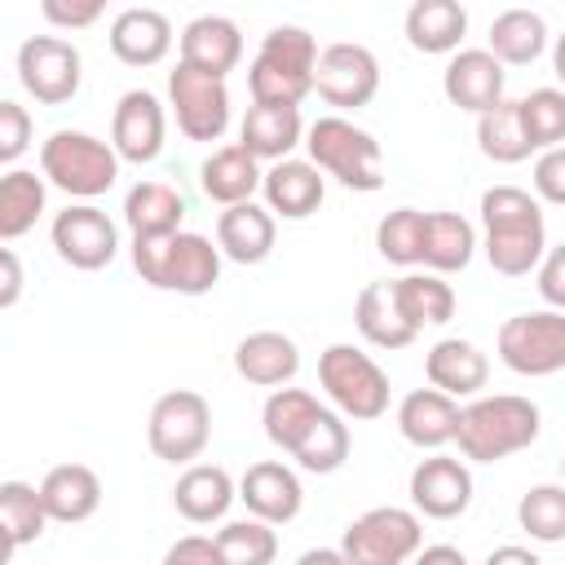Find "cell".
I'll return each mask as SVG.
<instances>
[{
  "label": "cell",
  "mask_w": 565,
  "mask_h": 565,
  "mask_svg": "<svg viewBox=\"0 0 565 565\" xmlns=\"http://www.w3.org/2000/svg\"><path fill=\"white\" fill-rule=\"evenodd\" d=\"M411 508L433 516V521H455L472 503V472L455 455H428L411 468Z\"/></svg>",
  "instance_id": "obj_16"
},
{
  "label": "cell",
  "mask_w": 565,
  "mask_h": 565,
  "mask_svg": "<svg viewBox=\"0 0 565 565\" xmlns=\"http://www.w3.org/2000/svg\"><path fill=\"white\" fill-rule=\"evenodd\" d=\"M49 238H53V252H57L71 269H84V274L106 269V265L115 260V252H119V230H115V221H110L102 207H93V203H71L66 212H57Z\"/></svg>",
  "instance_id": "obj_15"
},
{
  "label": "cell",
  "mask_w": 565,
  "mask_h": 565,
  "mask_svg": "<svg viewBox=\"0 0 565 565\" xmlns=\"http://www.w3.org/2000/svg\"><path fill=\"white\" fill-rule=\"evenodd\" d=\"M260 194H265V207L282 221H305L322 207L327 199V177L309 163V159H282V163H269L265 168V181H260Z\"/></svg>",
  "instance_id": "obj_20"
},
{
  "label": "cell",
  "mask_w": 565,
  "mask_h": 565,
  "mask_svg": "<svg viewBox=\"0 0 565 565\" xmlns=\"http://www.w3.org/2000/svg\"><path fill=\"white\" fill-rule=\"evenodd\" d=\"M521 119L539 154L565 146V88H534L521 97Z\"/></svg>",
  "instance_id": "obj_43"
},
{
  "label": "cell",
  "mask_w": 565,
  "mask_h": 565,
  "mask_svg": "<svg viewBox=\"0 0 565 565\" xmlns=\"http://www.w3.org/2000/svg\"><path fill=\"white\" fill-rule=\"evenodd\" d=\"M40 499L49 521L57 525H79L102 508V477L88 463H57L40 481Z\"/></svg>",
  "instance_id": "obj_29"
},
{
  "label": "cell",
  "mask_w": 565,
  "mask_h": 565,
  "mask_svg": "<svg viewBox=\"0 0 565 565\" xmlns=\"http://www.w3.org/2000/svg\"><path fill=\"white\" fill-rule=\"evenodd\" d=\"M0 525H4V543H9V556L26 543H35L49 525V512H44V499H40V486H26V481H4L0 486Z\"/></svg>",
  "instance_id": "obj_39"
},
{
  "label": "cell",
  "mask_w": 565,
  "mask_h": 565,
  "mask_svg": "<svg viewBox=\"0 0 565 565\" xmlns=\"http://www.w3.org/2000/svg\"><path fill=\"white\" fill-rule=\"evenodd\" d=\"M534 278H539L534 287H539L543 305H547V309H556V313H565V243L547 247V256L539 260Z\"/></svg>",
  "instance_id": "obj_46"
},
{
  "label": "cell",
  "mask_w": 565,
  "mask_h": 565,
  "mask_svg": "<svg viewBox=\"0 0 565 565\" xmlns=\"http://www.w3.org/2000/svg\"><path fill=\"white\" fill-rule=\"evenodd\" d=\"M84 79V57L71 40L62 35H31L18 44V84L40 102V106H62L79 93Z\"/></svg>",
  "instance_id": "obj_13"
},
{
  "label": "cell",
  "mask_w": 565,
  "mask_h": 565,
  "mask_svg": "<svg viewBox=\"0 0 565 565\" xmlns=\"http://www.w3.org/2000/svg\"><path fill=\"white\" fill-rule=\"evenodd\" d=\"M552 71H556V79L565 84V31H561L556 44H552Z\"/></svg>",
  "instance_id": "obj_53"
},
{
  "label": "cell",
  "mask_w": 565,
  "mask_h": 565,
  "mask_svg": "<svg viewBox=\"0 0 565 565\" xmlns=\"http://www.w3.org/2000/svg\"><path fill=\"white\" fill-rule=\"evenodd\" d=\"M481 565H543V561H539L530 547H521V543H503V547H494Z\"/></svg>",
  "instance_id": "obj_51"
},
{
  "label": "cell",
  "mask_w": 565,
  "mask_h": 565,
  "mask_svg": "<svg viewBox=\"0 0 565 565\" xmlns=\"http://www.w3.org/2000/svg\"><path fill=\"white\" fill-rule=\"evenodd\" d=\"M503 84H508V71L490 49H459L441 71L446 102L468 110V115L494 110L503 102Z\"/></svg>",
  "instance_id": "obj_18"
},
{
  "label": "cell",
  "mask_w": 565,
  "mask_h": 565,
  "mask_svg": "<svg viewBox=\"0 0 565 565\" xmlns=\"http://www.w3.org/2000/svg\"><path fill=\"white\" fill-rule=\"evenodd\" d=\"M539 428H543V415L530 397H516V393L472 397L468 406H459L455 446H459L463 463H499V459L534 446Z\"/></svg>",
  "instance_id": "obj_3"
},
{
  "label": "cell",
  "mask_w": 565,
  "mask_h": 565,
  "mask_svg": "<svg viewBox=\"0 0 565 565\" xmlns=\"http://www.w3.org/2000/svg\"><path fill=\"white\" fill-rule=\"evenodd\" d=\"M163 132H168V119H163V106L154 93L146 88H128L119 102H115V115H110V146L124 163H154L159 150H163Z\"/></svg>",
  "instance_id": "obj_17"
},
{
  "label": "cell",
  "mask_w": 565,
  "mask_h": 565,
  "mask_svg": "<svg viewBox=\"0 0 565 565\" xmlns=\"http://www.w3.org/2000/svg\"><path fill=\"white\" fill-rule=\"evenodd\" d=\"M353 327L366 344L375 349H406L419 331L406 322L402 305H397V282L380 278V282H366L353 300Z\"/></svg>",
  "instance_id": "obj_28"
},
{
  "label": "cell",
  "mask_w": 565,
  "mask_h": 565,
  "mask_svg": "<svg viewBox=\"0 0 565 565\" xmlns=\"http://www.w3.org/2000/svg\"><path fill=\"white\" fill-rule=\"evenodd\" d=\"M313 71H318V40L305 26H269L252 66H247V88L256 106H300L313 93Z\"/></svg>",
  "instance_id": "obj_5"
},
{
  "label": "cell",
  "mask_w": 565,
  "mask_h": 565,
  "mask_svg": "<svg viewBox=\"0 0 565 565\" xmlns=\"http://www.w3.org/2000/svg\"><path fill=\"white\" fill-rule=\"evenodd\" d=\"M40 13L62 31H84L102 18V0H44Z\"/></svg>",
  "instance_id": "obj_47"
},
{
  "label": "cell",
  "mask_w": 565,
  "mask_h": 565,
  "mask_svg": "<svg viewBox=\"0 0 565 565\" xmlns=\"http://www.w3.org/2000/svg\"><path fill=\"white\" fill-rule=\"evenodd\" d=\"M375 252L388 265H419L424 260V212L419 207H393L375 225Z\"/></svg>",
  "instance_id": "obj_42"
},
{
  "label": "cell",
  "mask_w": 565,
  "mask_h": 565,
  "mask_svg": "<svg viewBox=\"0 0 565 565\" xmlns=\"http://www.w3.org/2000/svg\"><path fill=\"white\" fill-rule=\"evenodd\" d=\"M181 221H185V199L168 181H137L124 194V225L132 230V238L177 234Z\"/></svg>",
  "instance_id": "obj_32"
},
{
  "label": "cell",
  "mask_w": 565,
  "mask_h": 565,
  "mask_svg": "<svg viewBox=\"0 0 565 565\" xmlns=\"http://www.w3.org/2000/svg\"><path fill=\"white\" fill-rule=\"evenodd\" d=\"M424 375H428V384L437 388V393H446V397H477L481 388H486V380H490V358L472 344V340H463V335H446V340H437L428 353H424Z\"/></svg>",
  "instance_id": "obj_21"
},
{
  "label": "cell",
  "mask_w": 565,
  "mask_h": 565,
  "mask_svg": "<svg viewBox=\"0 0 565 565\" xmlns=\"http://www.w3.org/2000/svg\"><path fill=\"white\" fill-rule=\"evenodd\" d=\"M411 565H468V556L450 543H433V547H419V556Z\"/></svg>",
  "instance_id": "obj_50"
},
{
  "label": "cell",
  "mask_w": 565,
  "mask_h": 565,
  "mask_svg": "<svg viewBox=\"0 0 565 565\" xmlns=\"http://www.w3.org/2000/svg\"><path fill=\"white\" fill-rule=\"evenodd\" d=\"M490 53L503 62V66H530L543 57L547 49V22L543 13L534 9H503L494 22H490V35H486Z\"/></svg>",
  "instance_id": "obj_35"
},
{
  "label": "cell",
  "mask_w": 565,
  "mask_h": 565,
  "mask_svg": "<svg viewBox=\"0 0 565 565\" xmlns=\"http://www.w3.org/2000/svg\"><path fill=\"white\" fill-rule=\"evenodd\" d=\"M238 499L234 477L221 463H190L177 486H172V508L190 521V525H212L230 512V503Z\"/></svg>",
  "instance_id": "obj_30"
},
{
  "label": "cell",
  "mask_w": 565,
  "mask_h": 565,
  "mask_svg": "<svg viewBox=\"0 0 565 565\" xmlns=\"http://www.w3.org/2000/svg\"><path fill=\"white\" fill-rule=\"evenodd\" d=\"M238 57H243V31H238L234 18H225V13H199L194 22H185V31H181V57L177 62L225 79L238 66Z\"/></svg>",
  "instance_id": "obj_22"
},
{
  "label": "cell",
  "mask_w": 565,
  "mask_h": 565,
  "mask_svg": "<svg viewBox=\"0 0 565 565\" xmlns=\"http://www.w3.org/2000/svg\"><path fill=\"white\" fill-rule=\"evenodd\" d=\"M212 539H216V552H221L225 565H274V556H278L274 525L269 521H256V516L225 521Z\"/></svg>",
  "instance_id": "obj_40"
},
{
  "label": "cell",
  "mask_w": 565,
  "mask_h": 565,
  "mask_svg": "<svg viewBox=\"0 0 565 565\" xmlns=\"http://www.w3.org/2000/svg\"><path fill=\"white\" fill-rule=\"evenodd\" d=\"M313 93L335 106V110H358L380 93V62L366 44L353 40H335L318 53V71H313Z\"/></svg>",
  "instance_id": "obj_14"
},
{
  "label": "cell",
  "mask_w": 565,
  "mask_h": 565,
  "mask_svg": "<svg viewBox=\"0 0 565 565\" xmlns=\"http://www.w3.org/2000/svg\"><path fill=\"white\" fill-rule=\"evenodd\" d=\"M31 146V115L18 102H0V163H13Z\"/></svg>",
  "instance_id": "obj_45"
},
{
  "label": "cell",
  "mask_w": 565,
  "mask_h": 565,
  "mask_svg": "<svg viewBox=\"0 0 565 565\" xmlns=\"http://www.w3.org/2000/svg\"><path fill=\"white\" fill-rule=\"evenodd\" d=\"M477 230L459 212H424V269L428 274H459L472 265Z\"/></svg>",
  "instance_id": "obj_34"
},
{
  "label": "cell",
  "mask_w": 565,
  "mask_h": 565,
  "mask_svg": "<svg viewBox=\"0 0 565 565\" xmlns=\"http://www.w3.org/2000/svg\"><path fill=\"white\" fill-rule=\"evenodd\" d=\"M397 433L419 446V450H441L446 441H455L459 433V402L437 393L433 384L428 388H411L402 402H397Z\"/></svg>",
  "instance_id": "obj_24"
},
{
  "label": "cell",
  "mask_w": 565,
  "mask_h": 565,
  "mask_svg": "<svg viewBox=\"0 0 565 565\" xmlns=\"http://www.w3.org/2000/svg\"><path fill=\"white\" fill-rule=\"evenodd\" d=\"M132 269L154 291L177 296H207L221 282V247L207 234L177 230L159 238H132Z\"/></svg>",
  "instance_id": "obj_4"
},
{
  "label": "cell",
  "mask_w": 565,
  "mask_h": 565,
  "mask_svg": "<svg viewBox=\"0 0 565 565\" xmlns=\"http://www.w3.org/2000/svg\"><path fill=\"white\" fill-rule=\"evenodd\" d=\"M274 238H278V221L260 203H238L216 216V247L234 265H260L274 252Z\"/></svg>",
  "instance_id": "obj_27"
},
{
  "label": "cell",
  "mask_w": 565,
  "mask_h": 565,
  "mask_svg": "<svg viewBox=\"0 0 565 565\" xmlns=\"http://www.w3.org/2000/svg\"><path fill=\"white\" fill-rule=\"evenodd\" d=\"M397 282V305L406 313V322L415 331L424 327H446L455 318V287L441 278V274H406V278H393Z\"/></svg>",
  "instance_id": "obj_37"
},
{
  "label": "cell",
  "mask_w": 565,
  "mask_h": 565,
  "mask_svg": "<svg viewBox=\"0 0 565 565\" xmlns=\"http://www.w3.org/2000/svg\"><path fill=\"white\" fill-rule=\"evenodd\" d=\"M260 181H265L260 159H252L238 141L212 150V154L203 159V168H199V185H203V194H207L212 203H221V207L252 203V194L260 190Z\"/></svg>",
  "instance_id": "obj_31"
},
{
  "label": "cell",
  "mask_w": 565,
  "mask_h": 565,
  "mask_svg": "<svg viewBox=\"0 0 565 565\" xmlns=\"http://www.w3.org/2000/svg\"><path fill=\"white\" fill-rule=\"evenodd\" d=\"M238 499L243 508L256 516V521H269V525H287L300 516L305 508V486L300 477L282 463V459H260L243 472L238 481Z\"/></svg>",
  "instance_id": "obj_19"
},
{
  "label": "cell",
  "mask_w": 565,
  "mask_h": 565,
  "mask_svg": "<svg viewBox=\"0 0 565 565\" xmlns=\"http://www.w3.org/2000/svg\"><path fill=\"white\" fill-rule=\"evenodd\" d=\"M494 353L512 375L543 380V375L565 371V313L530 309V313L503 318L494 335Z\"/></svg>",
  "instance_id": "obj_10"
},
{
  "label": "cell",
  "mask_w": 565,
  "mask_h": 565,
  "mask_svg": "<svg viewBox=\"0 0 565 565\" xmlns=\"http://www.w3.org/2000/svg\"><path fill=\"white\" fill-rule=\"evenodd\" d=\"M146 441L163 463H190L212 441V406L194 388H172L150 406Z\"/></svg>",
  "instance_id": "obj_11"
},
{
  "label": "cell",
  "mask_w": 565,
  "mask_h": 565,
  "mask_svg": "<svg viewBox=\"0 0 565 565\" xmlns=\"http://www.w3.org/2000/svg\"><path fill=\"white\" fill-rule=\"evenodd\" d=\"M406 44L415 53H459V40L468 31V13L455 0H415L406 9Z\"/></svg>",
  "instance_id": "obj_33"
},
{
  "label": "cell",
  "mask_w": 565,
  "mask_h": 565,
  "mask_svg": "<svg viewBox=\"0 0 565 565\" xmlns=\"http://www.w3.org/2000/svg\"><path fill=\"white\" fill-rule=\"evenodd\" d=\"M44 212V177L26 168H9L0 177V238L13 243L22 238Z\"/></svg>",
  "instance_id": "obj_38"
},
{
  "label": "cell",
  "mask_w": 565,
  "mask_h": 565,
  "mask_svg": "<svg viewBox=\"0 0 565 565\" xmlns=\"http://www.w3.org/2000/svg\"><path fill=\"white\" fill-rule=\"evenodd\" d=\"M477 146L486 159L494 163H521L534 154V141L525 132V119H521V102H499L494 110L477 115Z\"/></svg>",
  "instance_id": "obj_36"
},
{
  "label": "cell",
  "mask_w": 565,
  "mask_h": 565,
  "mask_svg": "<svg viewBox=\"0 0 565 565\" xmlns=\"http://www.w3.org/2000/svg\"><path fill=\"white\" fill-rule=\"evenodd\" d=\"M318 384L344 419H380L388 411V375L358 344H327L318 358Z\"/></svg>",
  "instance_id": "obj_8"
},
{
  "label": "cell",
  "mask_w": 565,
  "mask_h": 565,
  "mask_svg": "<svg viewBox=\"0 0 565 565\" xmlns=\"http://www.w3.org/2000/svg\"><path fill=\"white\" fill-rule=\"evenodd\" d=\"M234 371L256 388H287L300 371V349L282 331H252L234 349Z\"/></svg>",
  "instance_id": "obj_26"
},
{
  "label": "cell",
  "mask_w": 565,
  "mask_h": 565,
  "mask_svg": "<svg viewBox=\"0 0 565 565\" xmlns=\"http://www.w3.org/2000/svg\"><path fill=\"white\" fill-rule=\"evenodd\" d=\"M305 119H300V106H247L243 124H238V146L252 154V159H265V163H282L291 159V150L305 141Z\"/></svg>",
  "instance_id": "obj_25"
},
{
  "label": "cell",
  "mask_w": 565,
  "mask_h": 565,
  "mask_svg": "<svg viewBox=\"0 0 565 565\" xmlns=\"http://www.w3.org/2000/svg\"><path fill=\"white\" fill-rule=\"evenodd\" d=\"M424 547L419 512L411 508H366L340 534V552L349 565H411Z\"/></svg>",
  "instance_id": "obj_9"
},
{
  "label": "cell",
  "mask_w": 565,
  "mask_h": 565,
  "mask_svg": "<svg viewBox=\"0 0 565 565\" xmlns=\"http://www.w3.org/2000/svg\"><path fill=\"white\" fill-rule=\"evenodd\" d=\"M110 53L124 62V66H154L168 57L172 49V22L168 13L159 9H146V4H132V9H119L115 22H110Z\"/></svg>",
  "instance_id": "obj_23"
},
{
  "label": "cell",
  "mask_w": 565,
  "mask_h": 565,
  "mask_svg": "<svg viewBox=\"0 0 565 565\" xmlns=\"http://www.w3.org/2000/svg\"><path fill=\"white\" fill-rule=\"evenodd\" d=\"M561 477H565V455H561Z\"/></svg>",
  "instance_id": "obj_54"
},
{
  "label": "cell",
  "mask_w": 565,
  "mask_h": 565,
  "mask_svg": "<svg viewBox=\"0 0 565 565\" xmlns=\"http://www.w3.org/2000/svg\"><path fill=\"white\" fill-rule=\"evenodd\" d=\"M159 565H225V561H221V552H216V539H207V534H185V539H177V543L159 556Z\"/></svg>",
  "instance_id": "obj_48"
},
{
  "label": "cell",
  "mask_w": 565,
  "mask_h": 565,
  "mask_svg": "<svg viewBox=\"0 0 565 565\" xmlns=\"http://www.w3.org/2000/svg\"><path fill=\"white\" fill-rule=\"evenodd\" d=\"M516 525L534 543H565V481L530 486L516 503Z\"/></svg>",
  "instance_id": "obj_41"
},
{
  "label": "cell",
  "mask_w": 565,
  "mask_h": 565,
  "mask_svg": "<svg viewBox=\"0 0 565 565\" xmlns=\"http://www.w3.org/2000/svg\"><path fill=\"white\" fill-rule=\"evenodd\" d=\"M305 146H309V163L327 177H335L344 190H358V194H375L384 185V154H380V141L358 128L353 119L344 115H322L309 124L305 132Z\"/></svg>",
  "instance_id": "obj_6"
},
{
  "label": "cell",
  "mask_w": 565,
  "mask_h": 565,
  "mask_svg": "<svg viewBox=\"0 0 565 565\" xmlns=\"http://www.w3.org/2000/svg\"><path fill=\"white\" fill-rule=\"evenodd\" d=\"M119 154L110 141L79 132V128H57L40 146V177L57 185L71 199H97L119 181Z\"/></svg>",
  "instance_id": "obj_7"
},
{
  "label": "cell",
  "mask_w": 565,
  "mask_h": 565,
  "mask_svg": "<svg viewBox=\"0 0 565 565\" xmlns=\"http://www.w3.org/2000/svg\"><path fill=\"white\" fill-rule=\"evenodd\" d=\"M296 565H349V556L340 547H309V552H300Z\"/></svg>",
  "instance_id": "obj_52"
},
{
  "label": "cell",
  "mask_w": 565,
  "mask_h": 565,
  "mask_svg": "<svg viewBox=\"0 0 565 565\" xmlns=\"http://www.w3.org/2000/svg\"><path fill=\"white\" fill-rule=\"evenodd\" d=\"M0 269H4V282H0V309H13L18 296H22V260L13 247H0Z\"/></svg>",
  "instance_id": "obj_49"
},
{
  "label": "cell",
  "mask_w": 565,
  "mask_h": 565,
  "mask_svg": "<svg viewBox=\"0 0 565 565\" xmlns=\"http://www.w3.org/2000/svg\"><path fill=\"white\" fill-rule=\"evenodd\" d=\"M481 252L494 274L525 278L547 256L543 203L521 185H490L481 194Z\"/></svg>",
  "instance_id": "obj_2"
},
{
  "label": "cell",
  "mask_w": 565,
  "mask_h": 565,
  "mask_svg": "<svg viewBox=\"0 0 565 565\" xmlns=\"http://www.w3.org/2000/svg\"><path fill=\"white\" fill-rule=\"evenodd\" d=\"M534 199L552 203V207H565V146L556 150H543L534 159Z\"/></svg>",
  "instance_id": "obj_44"
},
{
  "label": "cell",
  "mask_w": 565,
  "mask_h": 565,
  "mask_svg": "<svg viewBox=\"0 0 565 565\" xmlns=\"http://www.w3.org/2000/svg\"><path fill=\"white\" fill-rule=\"evenodd\" d=\"M260 424L282 455H291L305 472H318V477L344 468L353 450L344 415L322 406L309 388H274L260 406Z\"/></svg>",
  "instance_id": "obj_1"
},
{
  "label": "cell",
  "mask_w": 565,
  "mask_h": 565,
  "mask_svg": "<svg viewBox=\"0 0 565 565\" xmlns=\"http://www.w3.org/2000/svg\"><path fill=\"white\" fill-rule=\"evenodd\" d=\"M168 102L177 115V128L190 141H221L230 128V88L221 75L194 71L185 62H177L168 71Z\"/></svg>",
  "instance_id": "obj_12"
}]
</instances>
